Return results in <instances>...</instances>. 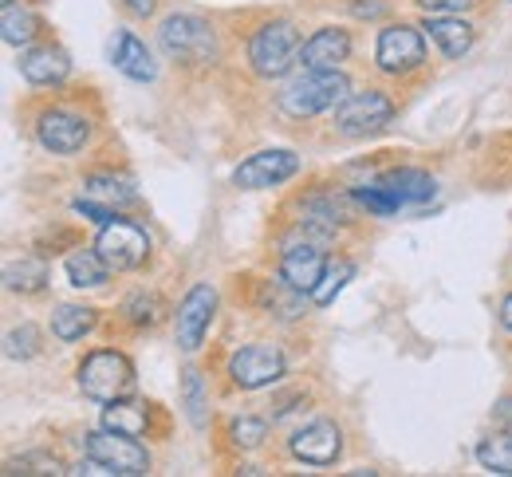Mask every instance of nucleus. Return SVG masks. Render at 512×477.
Listing matches in <instances>:
<instances>
[{"label":"nucleus","instance_id":"nucleus-20","mask_svg":"<svg viewBox=\"0 0 512 477\" xmlns=\"http://www.w3.org/2000/svg\"><path fill=\"white\" fill-rule=\"evenodd\" d=\"M111 276V265L99 257V249H79L67 257V280L75 288H103Z\"/></svg>","mask_w":512,"mask_h":477},{"label":"nucleus","instance_id":"nucleus-32","mask_svg":"<svg viewBox=\"0 0 512 477\" xmlns=\"http://www.w3.org/2000/svg\"><path fill=\"white\" fill-rule=\"evenodd\" d=\"M8 474H64V470H60V462L48 458V454H24V458L8 462Z\"/></svg>","mask_w":512,"mask_h":477},{"label":"nucleus","instance_id":"nucleus-37","mask_svg":"<svg viewBox=\"0 0 512 477\" xmlns=\"http://www.w3.org/2000/svg\"><path fill=\"white\" fill-rule=\"evenodd\" d=\"M4 4H12V0H4Z\"/></svg>","mask_w":512,"mask_h":477},{"label":"nucleus","instance_id":"nucleus-26","mask_svg":"<svg viewBox=\"0 0 512 477\" xmlns=\"http://www.w3.org/2000/svg\"><path fill=\"white\" fill-rule=\"evenodd\" d=\"M87 194H91V198H99V202H115V205L138 202V194L130 190V182L111 178V174H91V178H87Z\"/></svg>","mask_w":512,"mask_h":477},{"label":"nucleus","instance_id":"nucleus-23","mask_svg":"<svg viewBox=\"0 0 512 477\" xmlns=\"http://www.w3.org/2000/svg\"><path fill=\"white\" fill-rule=\"evenodd\" d=\"M477 462H481V470H489V474L512 477V434L509 430L489 434V438L477 446Z\"/></svg>","mask_w":512,"mask_h":477},{"label":"nucleus","instance_id":"nucleus-35","mask_svg":"<svg viewBox=\"0 0 512 477\" xmlns=\"http://www.w3.org/2000/svg\"><path fill=\"white\" fill-rule=\"evenodd\" d=\"M123 4H127V8H130V12H134V16H150L158 0H123Z\"/></svg>","mask_w":512,"mask_h":477},{"label":"nucleus","instance_id":"nucleus-4","mask_svg":"<svg viewBox=\"0 0 512 477\" xmlns=\"http://www.w3.org/2000/svg\"><path fill=\"white\" fill-rule=\"evenodd\" d=\"M158 40H162V52L170 60H182V64H213L217 60V36H213V24L190 16V12H174L162 20L158 28Z\"/></svg>","mask_w":512,"mask_h":477},{"label":"nucleus","instance_id":"nucleus-11","mask_svg":"<svg viewBox=\"0 0 512 477\" xmlns=\"http://www.w3.org/2000/svg\"><path fill=\"white\" fill-rule=\"evenodd\" d=\"M288 450H292V458H300L304 466H335L339 454H343V434H339L335 422L316 418V422H308L304 430L292 434Z\"/></svg>","mask_w":512,"mask_h":477},{"label":"nucleus","instance_id":"nucleus-13","mask_svg":"<svg viewBox=\"0 0 512 477\" xmlns=\"http://www.w3.org/2000/svg\"><path fill=\"white\" fill-rule=\"evenodd\" d=\"M36 138H40V146L52 150V154H75V150L87 146L91 123H87L83 115H75V111H60V107H56V111H44V115H40Z\"/></svg>","mask_w":512,"mask_h":477},{"label":"nucleus","instance_id":"nucleus-15","mask_svg":"<svg viewBox=\"0 0 512 477\" xmlns=\"http://www.w3.org/2000/svg\"><path fill=\"white\" fill-rule=\"evenodd\" d=\"M111 64L123 71L127 79H134V83H154L158 79V64H154L150 48L134 32H127V28H119L111 36Z\"/></svg>","mask_w":512,"mask_h":477},{"label":"nucleus","instance_id":"nucleus-16","mask_svg":"<svg viewBox=\"0 0 512 477\" xmlns=\"http://www.w3.org/2000/svg\"><path fill=\"white\" fill-rule=\"evenodd\" d=\"M347 56H351V36H347V28H320L316 36L304 40V48H300V68L304 71L339 68Z\"/></svg>","mask_w":512,"mask_h":477},{"label":"nucleus","instance_id":"nucleus-10","mask_svg":"<svg viewBox=\"0 0 512 477\" xmlns=\"http://www.w3.org/2000/svg\"><path fill=\"white\" fill-rule=\"evenodd\" d=\"M296 170H300V158L292 150H256L233 170V182L241 190H268V186L288 182Z\"/></svg>","mask_w":512,"mask_h":477},{"label":"nucleus","instance_id":"nucleus-18","mask_svg":"<svg viewBox=\"0 0 512 477\" xmlns=\"http://www.w3.org/2000/svg\"><path fill=\"white\" fill-rule=\"evenodd\" d=\"M379 186L390 190L394 198L402 205H422L434 198V190H438V182L426 174V170H414V166H402V170H386L383 178H379Z\"/></svg>","mask_w":512,"mask_h":477},{"label":"nucleus","instance_id":"nucleus-14","mask_svg":"<svg viewBox=\"0 0 512 477\" xmlns=\"http://www.w3.org/2000/svg\"><path fill=\"white\" fill-rule=\"evenodd\" d=\"M20 75L36 87H60L67 75H71V60H67L64 48H52V44H40V48H24L20 52Z\"/></svg>","mask_w":512,"mask_h":477},{"label":"nucleus","instance_id":"nucleus-8","mask_svg":"<svg viewBox=\"0 0 512 477\" xmlns=\"http://www.w3.org/2000/svg\"><path fill=\"white\" fill-rule=\"evenodd\" d=\"M87 454L91 458H99V462H107L111 470L119 477H142L150 474V454L130 438V434H119V430H111V426H99V430H91L87 434Z\"/></svg>","mask_w":512,"mask_h":477},{"label":"nucleus","instance_id":"nucleus-25","mask_svg":"<svg viewBox=\"0 0 512 477\" xmlns=\"http://www.w3.org/2000/svg\"><path fill=\"white\" fill-rule=\"evenodd\" d=\"M182 403H186V418H190L197 430H205V422H209V399H205V383H201V371L190 367L186 375H182Z\"/></svg>","mask_w":512,"mask_h":477},{"label":"nucleus","instance_id":"nucleus-33","mask_svg":"<svg viewBox=\"0 0 512 477\" xmlns=\"http://www.w3.org/2000/svg\"><path fill=\"white\" fill-rule=\"evenodd\" d=\"M418 4H422V12H430V16H461V12L473 8V0H418Z\"/></svg>","mask_w":512,"mask_h":477},{"label":"nucleus","instance_id":"nucleus-3","mask_svg":"<svg viewBox=\"0 0 512 477\" xmlns=\"http://www.w3.org/2000/svg\"><path fill=\"white\" fill-rule=\"evenodd\" d=\"M300 32L296 24L288 20H272L256 32L249 40V68L260 75V79H280L288 71L300 64Z\"/></svg>","mask_w":512,"mask_h":477},{"label":"nucleus","instance_id":"nucleus-27","mask_svg":"<svg viewBox=\"0 0 512 477\" xmlns=\"http://www.w3.org/2000/svg\"><path fill=\"white\" fill-rule=\"evenodd\" d=\"M355 276V265H347V261H339V265H327V273H323V280L312 288V304L316 308H327L335 296H339V288L347 284Z\"/></svg>","mask_w":512,"mask_h":477},{"label":"nucleus","instance_id":"nucleus-5","mask_svg":"<svg viewBox=\"0 0 512 477\" xmlns=\"http://www.w3.org/2000/svg\"><path fill=\"white\" fill-rule=\"evenodd\" d=\"M394 123V99L367 87V91H351L339 107H335V131L347 138H371L383 135Z\"/></svg>","mask_w":512,"mask_h":477},{"label":"nucleus","instance_id":"nucleus-17","mask_svg":"<svg viewBox=\"0 0 512 477\" xmlns=\"http://www.w3.org/2000/svg\"><path fill=\"white\" fill-rule=\"evenodd\" d=\"M422 28H426V36L446 52L449 60H461L473 48V40H477V28L469 20H461V16H430Z\"/></svg>","mask_w":512,"mask_h":477},{"label":"nucleus","instance_id":"nucleus-29","mask_svg":"<svg viewBox=\"0 0 512 477\" xmlns=\"http://www.w3.org/2000/svg\"><path fill=\"white\" fill-rule=\"evenodd\" d=\"M229 438H233L237 450H256V446H264V438H268V422H264V418H237V422L229 426Z\"/></svg>","mask_w":512,"mask_h":477},{"label":"nucleus","instance_id":"nucleus-9","mask_svg":"<svg viewBox=\"0 0 512 477\" xmlns=\"http://www.w3.org/2000/svg\"><path fill=\"white\" fill-rule=\"evenodd\" d=\"M426 60V40L418 28L410 24H390L379 32V44H375V64L386 75H410V71L422 68Z\"/></svg>","mask_w":512,"mask_h":477},{"label":"nucleus","instance_id":"nucleus-36","mask_svg":"<svg viewBox=\"0 0 512 477\" xmlns=\"http://www.w3.org/2000/svg\"><path fill=\"white\" fill-rule=\"evenodd\" d=\"M501 328H509V332H512V296L501 304Z\"/></svg>","mask_w":512,"mask_h":477},{"label":"nucleus","instance_id":"nucleus-24","mask_svg":"<svg viewBox=\"0 0 512 477\" xmlns=\"http://www.w3.org/2000/svg\"><path fill=\"white\" fill-rule=\"evenodd\" d=\"M36 32H40L36 12L16 8V0L4 4V44H12V48H28V44L36 40Z\"/></svg>","mask_w":512,"mask_h":477},{"label":"nucleus","instance_id":"nucleus-21","mask_svg":"<svg viewBox=\"0 0 512 477\" xmlns=\"http://www.w3.org/2000/svg\"><path fill=\"white\" fill-rule=\"evenodd\" d=\"M95 320H99V316H95L91 308H83V304H60V308L52 312V336L64 343H75L95 328Z\"/></svg>","mask_w":512,"mask_h":477},{"label":"nucleus","instance_id":"nucleus-2","mask_svg":"<svg viewBox=\"0 0 512 477\" xmlns=\"http://www.w3.org/2000/svg\"><path fill=\"white\" fill-rule=\"evenodd\" d=\"M75 383L91 403H119L134 395V363L115 347H99L79 363Z\"/></svg>","mask_w":512,"mask_h":477},{"label":"nucleus","instance_id":"nucleus-7","mask_svg":"<svg viewBox=\"0 0 512 477\" xmlns=\"http://www.w3.org/2000/svg\"><path fill=\"white\" fill-rule=\"evenodd\" d=\"M284 351L276 343H249L229 359V379L241 391H260L284 379Z\"/></svg>","mask_w":512,"mask_h":477},{"label":"nucleus","instance_id":"nucleus-34","mask_svg":"<svg viewBox=\"0 0 512 477\" xmlns=\"http://www.w3.org/2000/svg\"><path fill=\"white\" fill-rule=\"evenodd\" d=\"M75 213H79V217H91L95 225H107V221H115V217H119L115 209H107V205H99V202H83V198L75 202Z\"/></svg>","mask_w":512,"mask_h":477},{"label":"nucleus","instance_id":"nucleus-6","mask_svg":"<svg viewBox=\"0 0 512 477\" xmlns=\"http://www.w3.org/2000/svg\"><path fill=\"white\" fill-rule=\"evenodd\" d=\"M95 249H99V257H103L115 273H134V269L150 257V237H146L142 225H134L127 217H115V221L99 225Z\"/></svg>","mask_w":512,"mask_h":477},{"label":"nucleus","instance_id":"nucleus-30","mask_svg":"<svg viewBox=\"0 0 512 477\" xmlns=\"http://www.w3.org/2000/svg\"><path fill=\"white\" fill-rule=\"evenodd\" d=\"M355 202L367 205L375 217H394V213L402 209V202H398L390 190H383L379 182H375V186H367V190H355Z\"/></svg>","mask_w":512,"mask_h":477},{"label":"nucleus","instance_id":"nucleus-28","mask_svg":"<svg viewBox=\"0 0 512 477\" xmlns=\"http://www.w3.org/2000/svg\"><path fill=\"white\" fill-rule=\"evenodd\" d=\"M123 312H127V320L134 328H150L162 316V300L154 292H134L127 304H123Z\"/></svg>","mask_w":512,"mask_h":477},{"label":"nucleus","instance_id":"nucleus-31","mask_svg":"<svg viewBox=\"0 0 512 477\" xmlns=\"http://www.w3.org/2000/svg\"><path fill=\"white\" fill-rule=\"evenodd\" d=\"M12 359H32L36 351H40V332L32 328V324H24V328H12L8 332V347H4Z\"/></svg>","mask_w":512,"mask_h":477},{"label":"nucleus","instance_id":"nucleus-1","mask_svg":"<svg viewBox=\"0 0 512 477\" xmlns=\"http://www.w3.org/2000/svg\"><path fill=\"white\" fill-rule=\"evenodd\" d=\"M347 95H351V79L343 71H304L280 91V111L292 115V119H312L323 111H335Z\"/></svg>","mask_w":512,"mask_h":477},{"label":"nucleus","instance_id":"nucleus-19","mask_svg":"<svg viewBox=\"0 0 512 477\" xmlns=\"http://www.w3.org/2000/svg\"><path fill=\"white\" fill-rule=\"evenodd\" d=\"M4 284L8 292H20V296H36L48 288V265L36 261V257H20V261H8L4 265Z\"/></svg>","mask_w":512,"mask_h":477},{"label":"nucleus","instance_id":"nucleus-22","mask_svg":"<svg viewBox=\"0 0 512 477\" xmlns=\"http://www.w3.org/2000/svg\"><path fill=\"white\" fill-rule=\"evenodd\" d=\"M103 426H111V430H119V434H130V438H142V434L150 430V410H146V403H127V399L107 403Z\"/></svg>","mask_w":512,"mask_h":477},{"label":"nucleus","instance_id":"nucleus-12","mask_svg":"<svg viewBox=\"0 0 512 477\" xmlns=\"http://www.w3.org/2000/svg\"><path fill=\"white\" fill-rule=\"evenodd\" d=\"M213 312H217V292L213 284H193L186 292V300L178 304V347L182 351H197L209 324H213Z\"/></svg>","mask_w":512,"mask_h":477}]
</instances>
